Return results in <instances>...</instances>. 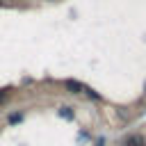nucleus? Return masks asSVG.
<instances>
[{"mask_svg": "<svg viewBox=\"0 0 146 146\" xmlns=\"http://www.w3.org/2000/svg\"><path fill=\"white\" fill-rule=\"evenodd\" d=\"M9 121H11V123H16V121H21V114H11V116H9Z\"/></svg>", "mask_w": 146, "mask_h": 146, "instance_id": "obj_3", "label": "nucleus"}, {"mask_svg": "<svg viewBox=\"0 0 146 146\" xmlns=\"http://www.w3.org/2000/svg\"><path fill=\"white\" fill-rule=\"evenodd\" d=\"M64 84H66V89H68V91H73V94H80V91H87V87H84V84H80L78 80H66Z\"/></svg>", "mask_w": 146, "mask_h": 146, "instance_id": "obj_2", "label": "nucleus"}, {"mask_svg": "<svg viewBox=\"0 0 146 146\" xmlns=\"http://www.w3.org/2000/svg\"><path fill=\"white\" fill-rule=\"evenodd\" d=\"M123 146H146V139L141 135H130V137H125Z\"/></svg>", "mask_w": 146, "mask_h": 146, "instance_id": "obj_1", "label": "nucleus"}, {"mask_svg": "<svg viewBox=\"0 0 146 146\" xmlns=\"http://www.w3.org/2000/svg\"><path fill=\"white\" fill-rule=\"evenodd\" d=\"M62 116H71V110L68 107H62Z\"/></svg>", "mask_w": 146, "mask_h": 146, "instance_id": "obj_4", "label": "nucleus"}, {"mask_svg": "<svg viewBox=\"0 0 146 146\" xmlns=\"http://www.w3.org/2000/svg\"><path fill=\"white\" fill-rule=\"evenodd\" d=\"M2 98H5V91H0V100H2Z\"/></svg>", "mask_w": 146, "mask_h": 146, "instance_id": "obj_5", "label": "nucleus"}, {"mask_svg": "<svg viewBox=\"0 0 146 146\" xmlns=\"http://www.w3.org/2000/svg\"><path fill=\"white\" fill-rule=\"evenodd\" d=\"M0 5H2V0H0Z\"/></svg>", "mask_w": 146, "mask_h": 146, "instance_id": "obj_7", "label": "nucleus"}, {"mask_svg": "<svg viewBox=\"0 0 146 146\" xmlns=\"http://www.w3.org/2000/svg\"><path fill=\"white\" fill-rule=\"evenodd\" d=\"M144 91H146V84H144Z\"/></svg>", "mask_w": 146, "mask_h": 146, "instance_id": "obj_6", "label": "nucleus"}]
</instances>
